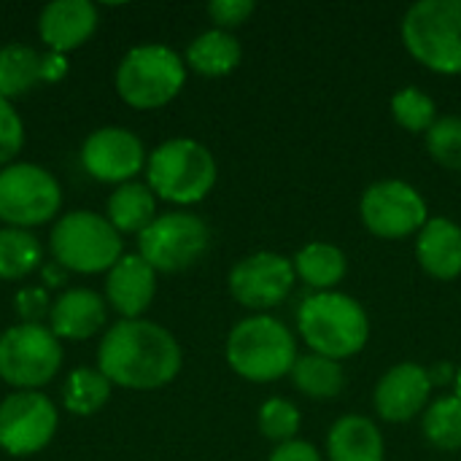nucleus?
Masks as SVG:
<instances>
[{"instance_id": "f257e3e1", "label": "nucleus", "mask_w": 461, "mask_h": 461, "mask_svg": "<svg viewBox=\"0 0 461 461\" xmlns=\"http://www.w3.org/2000/svg\"><path fill=\"white\" fill-rule=\"evenodd\" d=\"M97 370L124 389H159L178 375L181 348L165 327L124 319L105 332L97 348Z\"/></svg>"}, {"instance_id": "f03ea898", "label": "nucleus", "mask_w": 461, "mask_h": 461, "mask_svg": "<svg viewBox=\"0 0 461 461\" xmlns=\"http://www.w3.org/2000/svg\"><path fill=\"white\" fill-rule=\"evenodd\" d=\"M297 327L313 354L327 359H348L367 346L370 321L365 308L340 292H319L303 300Z\"/></svg>"}, {"instance_id": "7ed1b4c3", "label": "nucleus", "mask_w": 461, "mask_h": 461, "mask_svg": "<svg viewBox=\"0 0 461 461\" xmlns=\"http://www.w3.org/2000/svg\"><path fill=\"white\" fill-rule=\"evenodd\" d=\"M227 362L246 381H278L289 375L297 362L294 335L273 316L243 319L227 338Z\"/></svg>"}, {"instance_id": "20e7f679", "label": "nucleus", "mask_w": 461, "mask_h": 461, "mask_svg": "<svg viewBox=\"0 0 461 461\" xmlns=\"http://www.w3.org/2000/svg\"><path fill=\"white\" fill-rule=\"evenodd\" d=\"M408 51L435 73H461V0H421L402 19Z\"/></svg>"}, {"instance_id": "39448f33", "label": "nucleus", "mask_w": 461, "mask_h": 461, "mask_svg": "<svg viewBox=\"0 0 461 461\" xmlns=\"http://www.w3.org/2000/svg\"><path fill=\"white\" fill-rule=\"evenodd\" d=\"M213 154L192 138L165 140L149 157V189L162 200L192 205L200 203L213 189Z\"/></svg>"}, {"instance_id": "423d86ee", "label": "nucleus", "mask_w": 461, "mask_h": 461, "mask_svg": "<svg viewBox=\"0 0 461 461\" xmlns=\"http://www.w3.org/2000/svg\"><path fill=\"white\" fill-rule=\"evenodd\" d=\"M186 81L181 57L162 43H143L124 54L116 68V89L132 108H159L170 103Z\"/></svg>"}, {"instance_id": "0eeeda50", "label": "nucleus", "mask_w": 461, "mask_h": 461, "mask_svg": "<svg viewBox=\"0 0 461 461\" xmlns=\"http://www.w3.org/2000/svg\"><path fill=\"white\" fill-rule=\"evenodd\" d=\"M51 254L59 267L76 273H103L124 257L122 235L105 216L92 211H73L54 224Z\"/></svg>"}, {"instance_id": "6e6552de", "label": "nucleus", "mask_w": 461, "mask_h": 461, "mask_svg": "<svg viewBox=\"0 0 461 461\" xmlns=\"http://www.w3.org/2000/svg\"><path fill=\"white\" fill-rule=\"evenodd\" d=\"M62 367L59 338L41 324H16L0 335V378L19 389L49 384Z\"/></svg>"}, {"instance_id": "1a4fd4ad", "label": "nucleus", "mask_w": 461, "mask_h": 461, "mask_svg": "<svg viewBox=\"0 0 461 461\" xmlns=\"http://www.w3.org/2000/svg\"><path fill=\"white\" fill-rule=\"evenodd\" d=\"M59 181L41 165L16 162L0 170V221L27 230L59 213Z\"/></svg>"}, {"instance_id": "9d476101", "label": "nucleus", "mask_w": 461, "mask_h": 461, "mask_svg": "<svg viewBox=\"0 0 461 461\" xmlns=\"http://www.w3.org/2000/svg\"><path fill=\"white\" fill-rule=\"evenodd\" d=\"M211 243L208 224L194 213H165L157 216L138 238L140 257L162 273H178L194 265Z\"/></svg>"}, {"instance_id": "9b49d317", "label": "nucleus", "mask_w": 461, "mask_h": 461, "mask_svg": "<svg viewBox=\"0 0 461 461\" xmlns=\"http://www.w3.org/2000/svg\"><path fill=\"white\" fill-rule=\"evenodd\" d=\"M359 213L365 227L384 240H400L421 232V227L429 221L424 197L405 181H378L367 186Z\"/></svg>"}, {"instance_id": "f8f14e48", "label": "nucleus", "mask_w": 461, "mask_h": 461, "mask_svg": "<svg viewBox=\"0 0 461 461\" xmlns=\"http://www.w3.org/2000/svg\"><path fill=\"white\" fill-rule=\"evenodd\" d=\"M57 408L41 392H16L0 402V448L30 456L49 446L57 432Z\"/></svg>"}, {"instance_id": "ddd939ff", "label": "nucleus", "mask_w": 461, "mask_h": 461, "mask_svg": "<svg viewBox=\"0 0 461 461\" xmlns=\"http://www.w3.org/2000/svg\"><path fill=\"white\" fill-rule=\"evenodd\" d=\"M294 278V265L286 257L273 251H257L232 267L230 292L240 305L251 311H267L289 297Z\"/></svg>"}, {"instance_id": "4468645a", "label": "nucleus", "mask_w": 461, "mask_h": 461, "mask_svg": "<svg viewBox=\"0 0 461 461\" xmlns=\"http://www.w3.org/2000/svg\"><path fill=\"white\" fill-rule=\"evenodd\" d=\"M146 151L140 138L124 127L95 130L81 149L84 170L105 184H127L135 173H140Z\"/></svg>"}, {"instance_id": "2eb2a0df", "label": "nucleus", "mask_w": 461, "mask_h": 461, "mask_svg": "<svg viewBox=\"0 0 461 461\" xmlns=\"http://www.w3.org/2000/svg\"><path fill=\"white\" fill-rule=\"evenodd\" d=\"M432 392V381L429 373L421 365L413 362H402L397 367H392L375 386V411L384 421L392 424H402L416 419Z\"/></svg>"}, {"instance_id": "dca6fc26", "label": "nucleus", "mask_w": 461, "mask_h": 461, "mask_svg": "<svg viewBox=\"0 0 461 461\" xmlns=\"http://www.w3.org/2000/svg\"><path fill=\"white\" fill-rule=\"evenodd\" d=\"M154 292H157V270L140 254H124L108 270L105 297L124 319H138L151 305Z\"/></svg>"}, {"instance_id": "f3484780", "label": "nucleus", "mask_w": 461, "mask_h": 461, "mask_svg": "<svg viewBox=\"0 0 461 461\" xmlns=\"http://www.w3.org/2000/svg\"><path fill=\"white\" fill-rule=\"evenodd\" d=\"M97 27V8L89 0H51L38 16V32L43 43L65 54L81 46Z\"/></svg>"}, {"instance_id": "a211bd4d", "label": "nucleus", "mask_w": 461, "mask_h": 461, "mask_svg": "<svg viewBox=\"0 0 461 461\" xmlns=\"http://www.w3.org/2000/svg\"><path fill=\"white\" fill-rule=\"evenodd\" d=\"M49 319L57 338L84 340L105 324V300L92 289H68L51 303Z\"/></svg>"}, {"instance_id": "6ab92c4d", "label": "nucleus", "mask_w": 461, "mask_h": 461, "mask_svg": "<svg viewBox=\"0 0 461 461\" xmlns=\"http://www.w3.org/2000/svg\"><path fill=\"white\" fill-rule=\"evenodd\" d=\"M421 267L438 281H454L461 276V227L451 219H429L416 243Z\"/></svg>"}, {"instance_id": "aec40b11", "label": "nucleus", "mask_w": 461, "mask_h": 461, "mask_svg": "<svg viewBox=\"0 0 461 461\" xmlns=\"http://www.w3.org/2000/svg\"><path fill=\"white\" fill-rule=\"evenodd\" d=\"M330 461H384V438L365 416H343L327 435Z\"/></svg>"}, {"instance_id": "412c9836", "label": "nucleus", "mask_w": 461, "mask_h": 461, "mask_svg": "<svg viewBox=\"0 0 461 461\" xmlns=\"http://www.w3.org/2000/svg\"><path fill=\"white\" fill-rule=\"evenodd\" d=\"M243 49L238 38L227 30H208L197 35L186 49V62L203 76H227L238 68Z\"/></svg>"}, {"instance_id": "4be33fe9", "label": "nucleus", "mask_w": 461, "mask_h": 461, "mask_svg": "<svg viewBox=\"0 0 461 461\" xmlns=\"http://www.w3.org/2000/svg\"><path fill=\"white\" fill-rule=\"evenodd\" d=\"M154 192L149 184L127 181L108 197V221L116 232H143L154 216Z\"/></svg>"}, {"instance_id": "5701e85b", "label": "nucleus", "mask_w": 461, "mask_h": 461, "mask_svg": "<svg viewBox=\"0 0 461 461\" xmlns=\"http://www.w3.org/2000/svg\"><path fill=\"white\" fill-rule=\"evenodd\" d=\"M294 276L319 292H332L346 276V254L332 243H308L294 257Z\"/></svg>"}, {"instance_id": "b1692460", "label": "nucleus", "mask_w": 461, "mask_h": 461, "mask_svg": "<svg viewBox=\"0 0 461 461\" xmlns=\"http://www.w3.org/2000/svg\"><path fill=\"white\" fill-rule=\"evenodd\" d=\"M292 381L311 400H332L346 386V375H343L340 362L319 357V354L300 357L292 367Z\"/></svg>"}, {"instance_id": "393cba45", "label": "nucleus", "mask_w": 461, "mask_h": 461, "mask_svg": "<svg viewBox=\"0 0 461 461\" xmlns=\"http://www.w3.org/2000/svg\"><path fill=\"white\" fill-rule=\"evenodd\" d=\"M41 78V54L22 43L0 49V97H16L30 92Z\"/></svg>"}, {"instance_id": "a878e982", "label": "nucleus", "mask_w": 461, "mask_h": 461, "mask_svg": "<svg viewBox=\"0 0 461 461\" xmlns=\"http://www.w3.org/2000/svg\"><path fill=\"white\" fill-rule=\"evenodd\" d=\"M111 397V381L95 370V367H78L68 375L62 386V402L65 411L76 416H92L97 413Z\"/></svg>"}, {"instance_id": "bb28decb", "label": "nucleus", "mask_w": 461, "mask_h": 461, "mask_svg": "<svg viewBox=\"0 0 461 461\" xmlns=\"http://www.w3.org/2000/svg\"><path fill=\"white\" fill-rule=\"evenodd\" d=\"M41 265V243L30 230H0V281H19Z\"/></svg>"}, {"instance_id": "cd10ccee", "label": "nucleus", "mask_w": 461, "mask_h": 461, "mask_svg": "<svg viewBox=\"0 0 461 461\" xmlns=\"http://www.w3.org/2000/svg\"><path fill=\"white\" fill-rule=\"evenodd\" d=\"M424 435L440 451L461 448V400L443 397L432 402L424 413Z\"/></svg>"}, {"instance_id": "c85d7f7f", "label": "nucleus", "mask_w": 461, "mask_h": 461, "mask_svg": "<svg viewBox=\"0 0 461 461\" xmlns=\"http://www.w3.org/2000/svg\"><path fill=\"white\" fill-rule=\"evenodd\" d=\"M392 116L408 132H429L438 122V105L429 95L416 86H405L392 97Z\"/></svg>"}, {"instance_id": "c756f323", "label": "nucleus", "mask_w": 461, "mask_h": 461, "mask_svg": "<svg viewBox=\"0 0 461 461\" xmlns=\"http://www.w3.org/2000/svg\"><path fill=\"white\" fill-rule=\"evenodd\" d=\"M432 159L448 170H461V116H440L427 132Z\"/></svg>"}, {"instance_id": "7c9ffc66", "label": "nucleus", "mask_w": 461, "mask_h": 461, "mask_svg": "<svg viewBox=\"0 0 461 461\" xmlns=\"http://www.w3.org/2000/svg\"><path fill=\"white\" fill-rule=\"evenodd\" d=\"M297 429H300V411L289 400L273 397L259 408V432L267 440L284 446V443L294 440Z\"/></svg>"}, {"instance_id": "2f4dec72", "label": "nucleus", "mask_w": 461, "mask_h": 461, "mask_svg": "<svg viewBox=\"0 0 461 461\" xmlns=\"http://www.w3.org/2000/svg\"><path fill=\"white\" fill-rule=\"evenodd\" d=\"M24 143V127H22V119L16 113V108L0 97V165L14 159L19 154Z\"/></svg>"}, {"instance_id": "473e14b6", "label": "nucleus", "mask_w": 461, "mask_h": 461, "mask_svg": "<svg viewBox=\"0 0 461 461\" xmlns=\"http://www.w3.org/2000/svg\"><path fill=\"white\" fill-rule=\"evenodd\" d=\"M208 14L219 24V30L230 32V27L243 24L254 14V3L251 0H213L208 5Z\"/></svg>"}, {"instance_id": "72a5a7b5", "label": "nucleus", "mask_w": 461, "mask_h": 461, "mask_svg": "<svg viewBox=\"0 0 461 461\" xmlns=\"http://www.w3.org/2000/svg\"><path fill=\"white\" fill-rule=\"evenodd\" d=\"M14 308L19 313V319L24 324H38L46 313H51L49 308V294L38 286H27L14 297Z\"/></svg>"}, {"instance_id": "f704fd0d", "label": "nucleus", "mask_w": 461, "mask_h": 461, "mask_svg": "<svg viewBox=\"0 0 461 461\" xmlns=\"http://www.w3.org/2000/svg\"><path fill=\"white\" fill-rule=\"evenodd\" d=\"M267 461H321L319 451L311 446V443H303V440H289L284 446H278L270 459Z\"/></svg>"}, {"instance_id": "c9c22d12", "label": "nucleus", "mask_w": 461, "mask_h": 461, "mask_svg": "<svg viewBox=\"0 0 461 461\" xmlns=\"http://www.w3.org/2000/svg\"><path fill=\"white\" fill-rule=\"evenodd\" d=\"M65 70H68V62H65L62 54H57V51L41 54V78L43 81H57V78L65 76Z\"/></svg>"}, {"instance_id": "e433bc0d", "label": "nucleus", "mask_w": 461, "mask_h": 461, "mask_svg": "<svg viewBox=\"0 0 461 461\" xmlns=\"http://www.w3.org/2000/svg\"><path fill=\"white\" fill-rule=\"evenodd\" d=\"M429 373V381H432V386L435 384H448V381H454L456 378V367L454 365H448V362H440V365H435L432 370H427Z\"/></svg>"}, {"instance_id": "4c0bfd02", "label": "nucleus", "mask_w": 461, "mask_h": 461, "mask_svg": "<svg viewBox=\"0 0 461 461\" xmlns=\"http://www.w3.org/2000/svg\"><path fill=\"white\" fill-rule=\"evenodd\" d=\"M454 384H456V394H454V397H459L461 400V367H456V378H454Z\"/></svg>"}]
</instances>
